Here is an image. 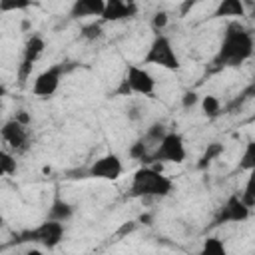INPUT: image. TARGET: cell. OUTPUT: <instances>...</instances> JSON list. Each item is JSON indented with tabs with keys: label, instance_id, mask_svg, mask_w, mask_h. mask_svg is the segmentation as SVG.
Wrapping results in <instances>:
<instances>
[{
	"label": "cell",
	"instance_id": "5",
	"mask_svg": "<svg viewBox=\"0 0 255 255\" xmlns=\"http://www.w3.org/2000/svg\"><path fill=\"white\" fill-rule=\"evenodd\" d=\"M62 237H64V223L54 221V219H46L38 227L24 231L20 235V241H34V243H40V245L52 249L62 241Z\"/></svg>",
	"mask_w": 255,
	"mask_h": 255
},
{
	"label": "cell",
	"instance_id": "30",
	"mask_svg": "<svg viewBox=\"0 0 255 255\" xmlns=\"http://www.w3.org/2000/svg\"><path fill=\"white\" fill-rule=\"evenodd\" d=\"M6 94H8V90H6V86H4L2 82H0V100H2V98H4Z\"/></svg>",
	"mask_w": 255,
	"mask_h": 255
},
{
	"label": "cell",
	"instance_id": "16",
	"mask_svg": "<svg viewBox=\"0 0 255 255\" xmlns=\"http://www.w3.org/2000/svg\"><path fill=\"white\" fill-rule=\"evenodd\" d=\"M167 133V128L163 126V124H151L149 128H147V131L143 133V143L147 145V147H153V145H157L159 141H161V137Z\"/></svg>",
	"mask_w": 255,
	"mask_h": 255
},
{
	"label": "cell",
	"instance_id": "27",
	"mask_svg": "<svg viewBox=\"0 0 255 255\" xmlns=\"http://www.w3.org/2000/svg\"><path fill=\"white\" fill-rule=\"evenodd\" d=\"M241 197V201L247 205V207H253V203H255V199H253V193H251V181L247 183V187H245V191H243V195H239Z\"/></svg>",
	"mask_w": 255,
	"mask_h": 255
},
{
	"label": "cell",
	"instance_id": "20",
	"mask_svg": "<svg viewBox=\"0 0 255 255\" xmlns=\"http://www.w3.org/2000/svg\"><path fill=\"white\" fill-rule=\"evenodd\" d=\"M16 159H14V155H10L6 149H2L0 147V177L2 175H12L14 171H16Z\"/></svg>",
	"mask_w": 255,
	"mask_h": 255
},
{
	"label": "cell",
	"instance_id": "23",
	"mask_svg": "<svg viewBox=\"0 0 255 255\" xmlns=\"http://www.w3.org/2000/svg\"><path fill=\"white\" fill-rule=\"evenodd\" d=\"M129 155L133 157V159H139V161H147V157H149V147L143 143V139H137L131 147H129Z\"/></svg>",
	"mask_w": 255,
	"mask_h": 255
},
{
	"label": "cell",
	"instance_id": "25",
	"mask_svg": "<svg viewBox=\"0 0 255 255\" xmlns=\"http://www.w3.org/2000/svg\"><path fill=\"white\" fill-rule=\"evenodd\" d=\"M167 26V12H155L151 18V28L159 34V30H163Z\"/></svg>",
	"mask_w": 255,
	"mask_h": 255
},
{
	"label": "cell",
	"instance_id": "3",
	"mask_svg": "<svg viewBox=\"0 0 255 255\" xmlns=\"http://www.w3.org/2000/svg\"><path fill=\"white\" fill-rule=\"evenodd\" d=\"M185 155H187V151H185L183 137L177 131H167L161 137V141L153 147L147 161H153V163H181L185 159Z\"/></svg>",
	"mask_w": 255,
	"mask_h": 255
},
{
	"label": "cell",
	"instance_id": "26",
	"mask_svg": "<svg viewBox=\"0 0 255 255\" xmlns=\"http://www.w3.org/2000/svg\"><path fill=\"white\" fill-rule=\"evenodd\" d=\"M197 104V94L195 92H185L181 98V106L183 108H193Z\"/></svg>",
	"mask_w": 255,
	"mask_h": 255
},
{
	"label": "cell",
	"instance_id": "12",
	"mask_svg": "<svg viewBox=\"0 0 255 255\" xmlns=\"http://www.w3.org/2000/svg\"><path fill=\"white\" fill-rule=\"evenodd\" d=\"M137 14V4L135 0H106L104 12H102V22H120V20H129Z\"/></svg>",
	"mask_w": 255,
	"mask_h": 255
},
{
	"label": "cell",
	"instance_id": "18",
	"mask_svg": "<svg viewBox=\"0 0 255 255\" xmlns=\"http://www.w3.org/2000/svg\"><path fill=\"white\" fill-rule=\"evenodd\" d=\"M201 110L207 118H217L221 114V102L215 96H205L201 100Z\"/></svg>",
	"mask_w": 255,
	"mask_h": 255
},
{
	"label": "cell",
	"instance_id": "31",
	"mask_svg": "<svg viewBox=\"0 0 255 255\" xmlns=\"http://www.w3.org/2000/svg\"><path fill=\"white\" fill-rule=\"evenodd\" d=\"M0 108H2V100H0Z\"/></svg>",
	"mask_w": 255,
	"mask_h": 255
},
{
	"label": "cell",
	"instance_id": "8",
	"mask_svg": "<svg viewBox=\"0 0 255 255\" xmlns=\"http://www.w3.org/2000/svg\"><path fill=\"white\" fill-rule=\"evenodd\" d=\"M44 38L34 34L26 46H24V54H22V60H20V66H18V84L24 86L32 74V66L36 64V60L40 58V54L44 52Z\"/></svg>",
	"mask_w": 255,
	"mask_h": 255
},
{
	"label": "cell",
	"instance_id": "29",
	"mask_svg": "<svg viewBox=\"0 0 255 255\" xmlns=\"http://www.w3.org/2000/svg\"><path fill=\"white\" fill-rule=\"evenodd\" d=\"M14 120H18V122H20V124H24V126H28V122H30V116H28V114H26V112H18V114H16V118H14Z\"/></svg>",
	"mask_w": 255,
	"mask_h": 255
},
{
	"label": "cell",
	"instance_id": "7",
	"mask_svg": "<svg viewBox=\"0 0 255 255\" xmlns=\"http://www.w3.org/2000/svg\"><path fill=\"white\" fill-rule=\"evenodd\" d=\"M251 213V207H247L239 195H229L227 201L219 207L217 215L213 217V227L217 225H223V223H239V221H245Z\"/></svg>",
	"mask_w": 255,
	"mask_h": 255
},
{
	"label": "cell",
	"instance_id": "4",
	"mask_svg": "<svg viewBox=\"0 0 255 255\" xmlns=\"http://www.w3.org/2000/svg\"><path fill=\"white\" fill-rule=\"evenodd\" d=\"M143 64H153L165 70H179V58L171 46V40L163 34H157L143 56Z\"/></svg>",
	"mask_w": 255,
	"mask_h": 255
},
{
	"label": "cell",
	"instance_id": "24",
	"mask_svg": "<svg viewBox=\"0 0 255 255\" xmlns=\"http://www.w3.org/2000/svg\"><path fill=\"white\" fill-rule=\"evenodd\" d=\"M82 38H86V40H96V38H100L102 36V26H100V22H94V24H88V26H84L82 28Z\"/></svg>",
	"mask_w": 255,
	"mask_h": 255
},
{
	"label": "cell",
	"instance_id": "2",
	"mask_svg": "<svg viewBox=\"0 0 255 255\" xmlns=\"http://www.w3.org/2000/svg\"><path fill=\"white\" fill-rule=\"evenodd\" d=\"M171 189H173V181L169 177H165L161 173V167L157 169V165L137 169L133 173V179L129 185V193L133 197H141V199L165 197L171 193Z\"/></svg>",
	"mask_w": 255,
	"mask_h": 255
},
{
	"label": "cell",
	"instance_id": "6",
	"mask_svg": "<svg viewBox=\"0 0 255 255\" xmlns=\"http://www.w3.org/2000/svg\"><path fill=\"white\" fill-rule=\"evenodd\" d=\"M66 72L64 64H54L50 68H46L44 72H40L34 80V86H32V94L38 96V98H50L56 94V90L60 88V80H62V74Z\"/></svg>",
	"mask_w": 255,
	"mask_h": 255
},
{
	"label": "cell",
	"instance_id": "13",
	"mask_svg": "<svg viewBox=\"0 0 255 255\" xmlns=\"http://www.w3.org/2000/svg\"><path fill=\"white\" fill-rule=\"evenodd\" d=\"M104 6H106V0H72L70 18L80 20L88 16H102Z\"/></svg>",
	"mask_w": 255,
	"mask_h": 255
},
{
	"label": "cell",
	"instance_id": "14",
	"mask_svg": "<svg viewBox=\"0 0 255 255\" xmlns=\"http://www.w3.org/2000/svg\"><path fill=\"white\" fill-rule=\"evenodd\" d=\"M245 16L243 0H219L217 8L213 10V18H241Z\"/></svg>",
	"mask_w": 255,
	"mask_h": 255
},
{
	"label": "cell",
	"instance_id": "10",
	"mask_svg": "<svg viewBox=\"0 0 255 255\" xmlns=\"http://www.w3.org/2000/svg\"><path fill=\"white\" fill-rule=\"evenodd\" d=\"M122 171H124L122 159L116 153H106V155L98 157L90 165L88 175L90 177H96V179H110V181H114V179H118L122 175Z\"/></svg>",
	"mask_w": 255,
	"mask_h": 255
},
{
	"label": "cell",
	"instance_id": "15",
	"mask_svg": "<svg viewBox=\"0 0 255 255\" xmlns=\"http://www.w3.org/2000/svg\"><path fill=\"white\" fill-rule=\"evenodd\" d=\"M72 215H74V205H72V203H68L66 199H62L60 195H56V197H54V201H52V205H50L48 219H54V221L66 223Z\"/></svg>",
	"mask_w": 255,
	"mask_h": 255
},
{
	"label": "cell",
	"instance_id": "9",
	"mask_svg": "<svg viewBox=\"0 0 255 255\" xmlns=\"http://www.w3.org/2000/svg\"><path fill=\"white\" fill-rule=\"evenodd\" d=\"M122 82L128 86L129 94L151 96L153 90H155V80H153V76H151L147 70L139 68V66H128L126 78H124Z\"/></svg>",
	"mask_w": 255,
	"mask_h": 255
},
{
	"label": "cell",
	"instance_id": "11",
	"mask_svg": "<svg viewBox=\"0 0 255 255\" xmlns=\"http://www.w3.org/2000/svg\"><path fill=\"white\" fill-rule=\"evenodd\" d=\"M0 137L8 143L10 149H14L16 153H22L28 149V131H26V126L20 124L18 120H8L2 128H0Z\"/></svg>",
	"mask_w": 255,
	"mask_h": 255
},
{
	"label": "cell",
	"instance_id": "19",
	"mask_svg": "<svg viewBox=\"0 0 255 255\" xmlns=\"http://www.w3.org/2000/svg\"><path fill=\"white\" fill-rule=\"evenodd\" d=\"M201 253H203V255H225V245H223V241L217 239V237H207V239L203 241Z\"/></svg>",
	"mask_w": 255,
	"mask_h": 255
},
{
	"label": "cell",
	"instance_id": "28",
	"mask_svg": "<svg viewBox=\"0 0 255 255\" xmlns=\"http://www.w3.org/2000/svg\"><path fill=\"white\" fill-rule=\"evenodd\" d=\"M141 116H143V112L139 110V106H129V110H128V120L135 122V120H139Z\"/></svg>",
	"mask_w": 255,
	"mask_h": 255
},
{
	"label": "cell",
	"instance_id": "1",
	"mask_svg": "<svg viewBox=\"0 0 255 255\" xmlns=\"http://www.w3.org/2000/svg\"><path fill=\"white\" fill-rule=\"evenodd\" d=\"M253 54V36L241 24L233 22L227 26L225 36L219 46V54L215 56L213 64L217 66H239L249 60Z\"/></svg>",
	"mask_w": 255,
	"mask_h": 255
},
{
	"label": "cell",
	"instance_id": "21",
	"mask_svg": "<svg viewBox=\"0 0 255 255\" xmlns=\"http://www.w3.org/2000/svg\"><path fill=\"white\" fill-rule=\"evenodd\" d=\"M253 167H255V143L249 141L247 147H245V151H243V157H241V161H239V169L251 171Z\"/></svg>",
	"mask_w": 255,
	"mask_h": 255
},
{
	"label": "cell",
	"instance_id": "22",
	"mask_svg": "<svg viewBox=\"0 0 255 255\" xmlns=\"http://www.w3.org/2000/svg\"><path fill=\"white\" fill-rule=\"evenodd\" d=\"M32 0H0V12H20L28 10Z\"/></svg>",
	"mask_w": 255,
	"mask_h": 255
},
{
	"label": "cell",
	"instance_id": "17",
	"mask_svg": "<svg viewBox=\"0 0 255 255\" xmlns=\"http://www.w3.org/2000/svg\"><path fill=\"white\" fill-rule=\"evenodd\" d=\"M221 153H223V143H219V141L209 143V145H207V149L203 151V155H201V159H199L197 167H199V169H205V167H207L213 159H217Z\"/></svg>",
	"mask_w": 255,
	"mask_h": 255
}]
</instances>
